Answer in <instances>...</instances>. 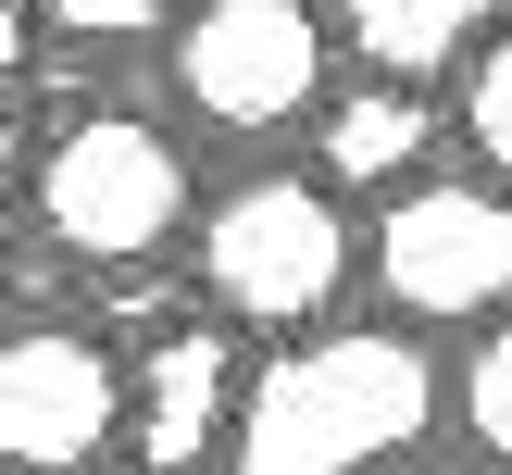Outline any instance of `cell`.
Returning <instances> with one entry per match:
<instances>
[{"instance_id": "cell-7", "label": "cell", "mask_w": 512, "mask_h": 475, "mask_svg": "<svg viewBox=\"0 0 512 475\" xmlns=\"http://www.w3.org/2000/svg\"><path fill=\"white\" fill-rule=\"evenodd\" d=\"M238 325H163V338L138 350V425H125V463L150 475H188V463H225V438H238Z\"/></svg>"}, {"instance_id": "cell-6", "label": "cell", "mask_w": 512, "mask_h": 475, "mask_svg": "<svg viewBox=\"0 0 512 475\" xmlns=\"http://www.w3.org/2000/svg\"><path fill=\"white\" fill-rule=\"evenodd\" d=\"M125 425H138V363H125L100 325L25 313L13 338H0V463L13 475L125 463Z\"/></svg>"}, {"instance_id": "cell-8", "label": "cell", "mask_w": 512, "mask_h": 475, "mask_svg": "<svg viewBox=\"0 0 512 475\" xmlns=\"http://www.w3.org/2000/svg\"><path fill=\"white\" fill-rule=\"evenodd\" d=\"M463 138V113H450V88H413V75H363L350 63V88L313 113V163L338 175L350 200H388V188H413L438 150Z\"/></svg>"}, {"instance_id": "cell-2", "label": "cell", "mask_w": 512, "mask_h": 475, "mask_svg": "<svg viewBox=\"0 0 512 475\" xmlns=\"http://www.w3.org/2000/svg\"><path fill=\"white\" fill-rule=\"evenodd\" d=\"M188 275L238 338H300L338 325V300L363 288V213L325 163H250L200 200L188 225Z\"/></svg>"}, {"instance_id": "cell-9", "label": "cell", "mask_w": 512, "mask_h": 475, "mask_svg": "<svg viewBox=\"0 0 512 475\" xmlns=\"http://www.w3.org/2000/svg\"><path fill=\"white\" fill-rule=\"evenodd\" d=\"M512 25V0H338V38L363 75H413V88H463V63Z\"/></svg>"}, {"instance_id": "cell-4", "label": "cell", "mask_w": 512, "mask_h": 475, "mask_svg": "<svg viewBox=\"0 0 512 475\" xmlns=\"http://www.w3.org/2000/svg\"><path fill=\"white\" fill-rule=\"evenodd\" d=\"M338 0H175L163 25V100L188 113V138H313V113L338 100Z\"/></svg>"}, {"instance_id": "cell-11", "label": "cell", "mask_w": 512, "mask_h": 475, "mask_svg": "<svg viewBox=\"0 0 512 475\" xmlns=\"http://www.w3.org/2000/svg\"><path fill=\"white\" fill-rule=\"evenodd\" d=\"M450 113H463V150H475V163H488V175H512V25H500V38L463 63Z\"/></svg>"}, {"instance_id": "cell-1", "label": "cell", "mask_w": 512, "mask_h": 475, "mask_svg": "<svg viewBox=\"0 0 512 475\" xmlns=\"http://www.w3.org/2000/svg\"><path fill=\"white\" fill-rule=\"evenodd\" d=\"M450 425V363L425 350V325H300L288 350H263L238 388V475H375L413 463Z\"/></svg>"}, {"instance_id": "cell-12", "label": "cell", "mask_w": 512, "mask_h": 475, "mask_svg": "<svg viewBox=\"0 0 512 475\" xmlns=\"http://www.w3.org/2000/svg\"><path fill=\"white\" fill-rule=\"evenodd\" d=\"M25 13H38L63 50H163L175 0H25Z\"/></svg>"}, {"instance_id": "cell-5", "label": "cell", "mask_w": 512, "mask_h": 475, "mask_svg": "<svg viewBox=\"0 0 512 475\" xmlns=\"http://www.w3.org/2000/svg\"><path fill=\"white\" fill-rule=\"evenodd\" d=\"M363 288L375 313L425 325V338H475L512 313V175L488 163H425L363 213Z\"/></svg>"}, {"instance_id": "cell-3", "label": "cell", "mask_w": 512, "mask_h": 475, "mask_svg": "<svg viewBox=\"0 0 512 475\" xmlns=\"http://www.w3.org/2000/svg\"><path fill=\"white\" fill-rule=\"evenodd\" d=\"M25 225L75 275H150L163 250H188V225H200L188 113H125V100L63 113L25 150Z\"/></svg>"}, {"instance_id": "cell-10", "label": "cell", "mask_w": 512, "mask_h": 475, "mask_svg": "<svg viewBox=\"0 0 512 475\" xmlns=\"http://www.w3.org/2000/svg\"><path fill=\"white\" fill-rule=\"evenodd\" d=\"M450 425H463L475 463H500V475H512V313L463 338V363H450Z\"/></svg>"}]
</instances>
